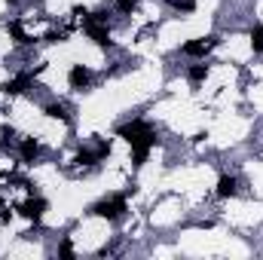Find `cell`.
<instances>
[{
	"mask_svg": "<svg viewBox=\"0 0 263 260\" xmlns=\"http://www.w3.org/2000/svg\"><path fill=\"white\" fill-rule=\"evenodd\" d=\"M123 211H126V199H123V196H114V199H101V202H95V205H92V214H95V217H107V220L120 217Z\"/></svg>",
	"mask_w": 263,
	"mask_h": 260,
	"instance_id": "1",
	"label": "cell"
},
{
	"mask_svg": "<svg viewBox=\"0 0 263 260\" xmlns=\"http://www.w3.org/2000/svg\"><path fill=\"white\" fill-rule=\"evenodd\" d=\"M214 46H217V37H199V40H193V43H187V46H184V52L202 59V55H208Z\"/></svg>",
	"mask_w": 263,
	"mask_h": 260,
	"instance_id": "2",
	"label": "cell"
},
{
	"mask_svg": "<svg viewBox=\"0 0 263 260\" xmlns=\"http://www.w3.org/2000/svg\"><path fill=\"white\" fill-rule=\"evenodd\" d=\"M18 211H22V217H28V220H40V217H43V211H46V202L37 196V199L22 202V205H18Z\"/></svg>",
	"mask_w": 263,
	"mask_h": 260,
	"instance_id": "3",
	"label": "cell"
},
{
	"mask_svg": "<svg viewBox=\"0 0 263 260\" xmlns=\"http://www.w3.org/2000/svg\"><path fill=\"white\" fill-rule=\"evenodd\" d=\"M70 86L73 89H83V86H89V67H83V65H73L70 67Z\"/></svg>",
	"mask_w": 263,
	"mask_h": 260,
	"instance_id": "4",
	"label": "cell"
},
{
	"mask_svg": "<svg viewBox=\"0 0 263 260\" xmlns=\"http://www.w3.org/2000/svg\"><path fill=\"white\" fill-rule=\"evenodd\" d=\"M217 196H220V199H227V196H236V178L223 175V178L217 181Z\"/></svg>",
	"mask_w": 263,
	"mask_h": 260,
	"instance_id": "5",
	"label": "cell"
},
{
	"mask_svg": "<svg viewBox=\"0 0 263 260\" xmlns=\"http://www.w3.org/2000/svg\"><path fill=\"white\" fill-rule=\"evenodd\" d=\"M37 153H40V144H37L34 138H25V144H22V156H25V162L37 159Z\"/></svg>",
	"mask_w": 263,
	"mask_h": 260,
	"instance_id": "6",
	"label": "cell"
},
{
	"mask_svg": "<svg viewBox=\"0 0 263 260\" xmlns=\"http://www.w3.org/2000/svg\"><path fill=\"white\" fill-rule=\"evenodd\" d=\"M251 46H254V52H263V25L251 28Z\"/></svg>",
	"mask_w": 263,
	"mask_h": 260,
	"instance_id": "7",
	"label": "cell"
},
{
	"mask_svg": "<svg viewBox=\"0 0 263 260\" xmlns=\"http://www.w3.org/2000/svg\"><path fill=\"white\" fill-rule=\"evenodd\" d=\"M9 34H12L18 43H28V34H25V28H22L18 22H9Z\"/></svg>",
	"mask_w": 263,
	"mask_h": 260,
	"instance_id": "8",
	"label": "cell"
},
{
	"mask_svg": "<svg viewBox=\"0 0 263 260\" xmlns=\"http://www.w3.org/2000/svg\"><path fill=\"white\" fill-rule=\"evenodd\" d=\"M46 114H49L52 120H67V110H65V104H49V107H46Z\"/></svg>",
	"mask_w": 263,
	"mask_h": 260,
	"instance_id": "9",
	"label": "cell"
},
{
	"mask_svg": "<svg viewBox=\"0 0 263 260\" xmlns=\"http://www.w3.org/2000/svg\"><path fill=\"white\" fill-rule=\"evenodd\" d=\"M208 77V65H196V67H190V80L193 83H202Z\"/></svg>",
	"mask_w": 263,
	"mask_h": 260,
	"instance_id": "10",
	"label": "cell"
},
{
	"mask_svg": "<svg viewBox=\"0 0 263 260\" xmlns=\"http://www.w3.org/2000/svg\"><path fill=\"white\" fill-rule=\"evenodd\" d=\"M12 138H15V129H12V126H3V129H0V147L12 144Z\"/></svg>",
	"mask_w": 263,
	"mask_h": 260,
	"instance_id": "11",
	"label": "cell"
},
{
	"mask_svg": "<svg viewBox=\"0 0 263 260\" xmlns=\"http://www.w3.org/2000/svg\"><path fill=\"white\" fill-rule=\"evenodd\" d=\"M172 6H175L178 12H193V9H196L193 0H172Z\"/></svg>",
	"mask_w": 263,
	"mask_h": 260,
	"instance_id": "12",
	"label": "cell"
},
{
	"mask_svg": "<svg viewBox=\"0 0 263 260\" xmlns=\"http://www.w3.org/2000/svg\"><path fill=\"white\" fill-rule=\"evenodd\" d=\"M135 6H138V0H117V9L120 12H132Z\"/></svg>",
	"mask_w": 263,
	"mask_h": 260,
	"instance_id": "13",
	"label": "cell"
}]
</instances>
